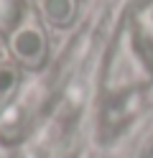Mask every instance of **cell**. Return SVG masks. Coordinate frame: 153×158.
<instances>
[{"label": "cell", "instance_id": "6da1fadb", "mask_svg": "<svg viewBox=\"0 0 153 158\" xmlns=\"http://www.w3.org/2000/svg\"><path fill=\"white\" fill-rule=\"evenodd\" d=\"M8 46H10V54L15 56V61L31 69H38L46 59V33L31 13H23L20 21L10 28Z\"/></svg>", "mask_w": 153, "mask_h": 158}, {"label": "cell", "instance_id": "277c9868", "mask_svg": "<svg viewBox=\"0 0 153 158\" xmlns=\"http://www.w3.org/2000/svg\"><path fill=\"white\" fill-rule=\"evenodd\" d=\"M0 158H8V151H5V145H0Z\"/></svg>", "mask_w": 153, "mask_h": 158}, {"label": "cell", "instance_id": "7a4b0ae2", "mask_svg": "<svg viewBox=\"0 0 153 158\" xmlns=\"http://www.w3.org/2000/svg\"><path fill=\"white\" fill-rule=\"evenodd\" d=\"M41 10L51 26L64 28L74 18V0H41Z\"/></svg>", "mask_w": 153, "mask_h": 158}, {"label": "cell", "instance_id": "3957f363", "mask_svg": "<svg viewBox=\"0 0 153 158\" xmlns=\"http://www.w3.org/2000/svg\"><path fill=\"white\" fill-rule=\"evenodd\" d=\"M20 84V72L15 61H0V107H5V102L18 92Z\"/></svg>", "mask_w": 153, "mask_h": 158}]
</instances>
